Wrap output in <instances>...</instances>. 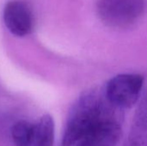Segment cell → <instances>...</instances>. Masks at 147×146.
<instances>
[{
	"label": "cell",
	"instance_id": "3957f363",
	"mask_svg": "<svg viewBox=\"0 0 147 146\" xmlns=\"http://www.w3.org/2000/svg\"><path fill=\"white\" fill-rule=\"evenodd\" d=\"M143 85L144 77L140 74H119L108 81L103 94L113 107L122 111L136 104Z\"/></svg>",
	"mask_w": 147,
	"mask_h": 146
},
{
	"label": "cell",
	"instance_id": "277c9868",
	"mask_svg": "<svg viewBox=\"0 0 147 146\" xmlns=\"http://www.w3.org/2000/svg\"><path fill=\"white\" fill-rule=\"evenodd\" d=\"M11 137L16 146H53V117L44 114L34 123L26 120L18 121L11 127Z\"/></svg>",
	"mask_w": 147,
	"mask_h": 146
},
{
	"label": "cell",
	"instance_id": "52a82bcc",
	"mask_svg": "<svg viewBox=\"0 0 147 146\" xmlns=\"http://www.w3.org/2000/svg\"><path fill=\"white\" fill-rule=\"evenodd\" d=\"M144 122H147V90L140 98L133 119V124Z\"/></svg>",
	"mask_w": 147,
	"mask_h": 146
},
{
	"label": "cell",
	"instance_id": "5b68a950",
	"mask_svg": "<svg viewBox=\"0 0 147 146\" xmlns=\"http://www.w3.org/2000/svg\"><path fill=\"white\" fill-rule=\"evenodd\" d=\"M3 22L11 34L22 37L31 33L34 16L31 9L25 2L12 0L4 7Z\"/></svg>",
	"mask_w": 147,
	"mask_h": 146
},
{
	"label": "cell",
	"instance_id": "7a4b0ae2",
	"mask_svg": "<svg viewBox=\"0 0 147 146\" xmlns=\"http://www.w3.org/2000/svg\"><path fill=\"white\" fill-rule=\"evenodd\" d=\"M146 6V0H98L96 11L106 25L123 28L137 22Z\"/></svg>",
	"mask_w": 147,
	"mask_h": 146
},
{
	"label": "cell",
	"instance_id": "ba28073f",
	"mask_svg": "<svg viewBox=\"0 0 147 146\" xmlns=\"http://www.w3.org/2000/svg\"><path fill=\"white\" fill-rule=\"evenodd\" d=\"M77 146H84V145H78Z\"/></svg>",
	"mask_w": 147,
	"mask_h": 146
},
{
	"label": "cell",
	"instance_id": "8992f818",
	"mask_svg": "<svg viewBox=\"0 0 147 146\" xmlns=\"http://www.w3.org/2000/svg\"><path fill=\"white\" fill-rule=\"evenodd\" d=\"M125 146H147V122L132 124Z\"/></svg>",
	"mask_w": 147,
	"mask_h": 146
},
{
	"label": "cell",
	"instance_id": "6da1fadb",
	"mask_svg": "<svg viewBox=\"0 0 147 146\" xmlns=\"http://www.w3.org/2000/svg\"><path fill=\"white\" fill-rule=\"evenodd\" d=\"M119 116H122L121 110L107 101L103 90L91 89L84 92L69 112L61 146H77L99 123Z\"/></svg>",
	"mask_w": 147,
	"mask_h": 146
}]
</instances>
